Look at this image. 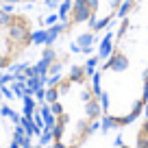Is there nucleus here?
Instances as JSON below:
<instances>
[{"instance_id":"obj_1","label":"nucleus","mask_w":148,"mask_h":148,"mask_svg":"<svg viewBox=\"0 0 148 148\" xmlns=\"http://www.w3.org/2000/svg\"><path fill=\"white\" fill-rule=\"evenodd\" d=\"M105 126L124 131L148 111V0H124L94 61Z\"/></svg>"},{"instance_id":"obj_2","label":"nucleus","mask_w":148,"mask_h":148,"mask_svg":"<svg viewBox=\"0 0 148 148\" xmlns=\"http://www.w3.org/2000/svg\"><path fill=\"white\" fill-rule=\"evenodd\" d=\"M48 148H87L105 131V107L94 59H81L42 87Z\"/></svg>"},{"instance_id":"obj_3","label":"nucleus","mask_w":148,"mask_h":148,"mask_svg":"<svg viewBox=\"0 0 148 148\" xmlns=\"http://www.w3.org/2000/svg\"><path fill=\"white\" fill-rule=\"evenodd\" d=\"M59 11L0 7V72H18L39 57Z\"/></svg>"},{"instance_id":"obj_4","label":"nucleus","mask_w":148,"mask_h":148,"mask_svg":"<svg viewBox=\"0 0 148 148\" xmlns=\"http://www.w3.org/2000/svg\"><path fill=\"white\" fill-rule=\"evenodd\" d=\"M124 131H129L131 148H148V111L135 124H131L129 129H124Z\"/></svg>"},{"instance_id":"obj_5","label":"nucleus","mask_w":148,"mask_h":148,"mask_svg":"<svg viewBox=\"0 0 148 148\" xmlns=\"http://www.w3.org/2000/svg\"><path fill=\"white\" fill-rule=\"evenodd\" d=\"M0 7H20V9H37V7H44V9L59 11L61 2L59 0H0Z\"/></svg>"},{"instance_id":"obj_6","label":"nucleus","mask_w":148,"mask_h":148,"mask_svg":"<svg viewBox=\"0 0 148 148\" xmlns=\"http://www.w3.org/2000/svg\"><path fill=\"white\" fill-rule=\"evenodd\" d=\"M28 148H48V146H28Z\"/></svg>"},{"instance_id":"obj_7","label":"nucleus","mask_w":148,"mask_h":148,"mask_svg":"<svg viewBox=\"0 0 148 148\" xmlns=\"http://www.w3.org/2000/svg\"><path fill=\"white\" fill-rule=\"evenodd\" d=\"M61 2H63V0H61Z\"/></svg>"}]
</instances>
